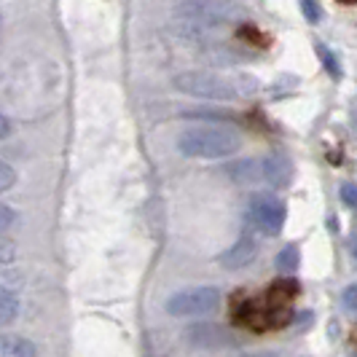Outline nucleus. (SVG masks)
Here are the masks:
<instances>
[{
  "mask_svg": "<svg viewBox=\"0 0 357 357\" xmlns=\"http://www.w3.org/2000/svg\"><path fill=\"white\" fill-rule=\"evenodd\" d=\"M298 293V280H277L264 296H236V301L231 304V317L236 325L255 333L285 328L293 317V301Z\"/></svg>",
  "mask_w": 357,
  "mask_h": 357,
  "instance_id": "obj_1",
  "label": "nucleus"
},
{
  "mask_svg": "<svg viewBox=\"0 0 357 357\" xmlns=\"http://www.w3.org/2000/svg\"><path fill=\"white\" fill-rule=\"evenodd\" d=\"M178 148L194 159H223L242 148V137L226 126H191L178 137Z\"/></svg>",
  "mask_w": 357,
  "mask_h": 357,
  "instance_id": "obj_2",
  "label": "nucleus"
},
{
  "mask_svg": "<svg viewBox=\"0 0 357 357\" xmlns=\"http://www.w3.org/2000/svg\"><path fill=\"white\" fill-rule=\"evenodd\" d=\"M175 86L185 94H197L204 100H236L239 89L234 86V81L218 75V73H180L175 75Z\"/></svg>",
  "mask_w": 357,
  "mask_h": 357,
  "instance_id": "obj_3",
  "label": "nucleus"
},
{
  "mask_svg": "<svg viewBox=\"0 0 357 357\" xmlns=\"http://www.w3.org/2000/svg\"><path fill=\"white\" fill-rule=\"evenodd\" d=\"M220 306V290L218 287H188L180 290L175 296H169L167 312L175 317H199V314H210Z\"/></svg>",
  "mask_w": 357,
  "mask_h": 357,
  "instance_id": "obj_4",
  "label": "nucleus"
},
{
  "mask_svg": "<svg viewBox=\"0 0 357 357\" xmlns=\"http://www.w3.org/2000/svg\"><path fill=\"white\" fill-rule=\"evenodd\" d=\"M285 204L282 199H277L274 194H252L250 199V218L252 223L264 234H280L285 226Z\"/></svg>",
  "mask_w": 357,
  "mask_h": 357,
  "instance_id": "obj_5",
  "label": "nucleus"
},
{
  "mask_svg": "<svg viewBox=\"0 0 357 357\" xmlns=\"http://www.w3.org/2000/svg\"><path fill=\"white\" fill-rule=\"evenodd\" d=\"M261 178L277 188H285L293 180V164L285 156H268L261 161Z\"/></svg>",
  "mask_w": 357,
  "mask_h": 357,
  "instance_id": "obj_6",
  "label": "nucleus"
},
{
  "mask_svg": "<svg viewBox=\"0 0 357 357\" xmlns=\"http://www.w3.org/2000/svg\"><path fill=\"white\" fill-rule=\"evenodd\" d=\"M252 258H255V242H252L250 236H242L231 250L220 255V264L226 268H242V266H248Z\"/></svg>",
  "mask_w": 357,
  "mask_h": 357,
  "instance_id": "obj_7",
  "label": "nucleus"
},
{
  "mask_svg": "<svg viewBox=\"0 0 357 357\" xmlns=\"http://www.w3.org/2000/svg\"><path fill=\"white\" fill-rule=\"evenodd\" d=\"M3 357H36V344L30 339H6Z\"/></svg>",
  "mask_w": 357,
  "mask_h": 357,
  "instance_id": "obj_8",
  "label": "nucleus"
},
{
  "mask_svg": "<svg viewBox=\"0 0 357 357\" xmlns=\"http://www.w3.org/2000/svg\"><path fill=\"white\" fill-rule=\"evenodd\" d=\"M274 266L280 268V271H293V268L298 266V248L296 245L282 248L280 255H277V261H274Z\"/></svg>",
  "mask_w": 357,
  "mask_h": 357,
  "instance_id": "obj_9",
  "label": "nucleus"
},
{
  "mask_svg": "<svg viewBox=\"0 0 357 357\" xmlns=\"http://www.w3.org/2000/svg\"><path fill=\"white\" fill-rule=\"evenodd\" d=\"M314 52H317V56L322 59V65H325V70L331 73L333 78H339L341 75V68H339V59H336V54L331 52L325 43H314Z\"/></svg>",
  "mask_w": 357,
  "mask_h": 357,
  "instance_id": "obj_10",
  "label": "nucleus"
},
{
  "mask_svg": "<svg viewBox=\"0 0 357 357\" xmlns=\"http://www.w3.org/2000/svg\"><path fill=\"white\" fill-rule=\"evenodd\" d=\"M3 322H14V317L19 314V296H14L8 287H3Z\"/></svg>",
  "mask_w": 357,
  "mask_h": 357,
  "instance_id": "obj_11",
  "label": "nucleus"
},
{
  "mask_svg": "<svg viewBox=\"0 0 357 357\" xmlns=\"http://www.w3.org/2000/svg\"><path fill=\"white\" fill-rule=\"evenodd\" d=\"M301 11L306 14V19L314 24V22H320L322 17V8L317 6V3H312V0H301Z\"/></svg>",
  "mask_w": 357,
  "mask_h": 357,
  "instance_id": "obj_12",
  "label": "nucleus"
},
{
  "mask_svg": "<svg viewBox=\"0 0 357 357\" xmlns=\"http://www.w3.org/2000/svg\"><path fill=\"white\" fill-rule=\"evenodd\" d=\"M341 194V202H347L349 207H357V185H352V183H344L339 188Z\"/></svg>",
  "mask_w": 357,
  "mask_h": 357,
  "instance_id": "obj_13",
  "label": "nucleus"
},
{
  "mask_svg": "<svg viewBox=\"0 0 357 357\" xmlns=\"http://www.w3.org/2000/svg\"><path fill=\"white\" fill-rule=\"evenodd\" d=\"M341 301H344L347 312H357V287H347L344 296H341Z\"/></svg>",
  "mask_w": 357,
  "mask_h": 357,
  "instance_id": "obj_14",
  "label": "nucleus"
},
{
  "mask_svg": "<svg viewBox=\"0 0 357 357\" xmlns=\"http://www.w3.org/2000/svg\"><path fill=\"white\" fill-rule=\"evenodd\" d=\"M0 175H3V180H0V188H3V191H8V188L14 185V169H11V164H3Z\"/></svg>",
  "mask_w": 357,
  "mask_h": 357,
  "instance_id": "obj_15",
  "label": "nucleus"
},
{
  "mask_svg": "<svg viewBox=\"0 0 357 357\" xmlns=\"http://www.w3.org/2000/svg\"><path fill=\"white\" fill-rule=\"evenodd\" d=\"M11 220H14V210L11 207H3V231H8Z\"/></svg>",
  "mask_w": 357,
  "mask_h": 357,
  "instance_id": "obj_16",
  "label": "nucleus"
},
{
  "mask_svg": "<svg viewBox=\"0 0 357 357\" xmlns=\"http://www.w3.org/2000/svg\"><path fill=\"white\" fill-rule=\"evenodd\" d=\"M0 135H3V137H8V135H11V121H8L6 116H3V129H0Z\"/></svg>",
  "mask_w": 357,
  "mask_h": 357,
  "instance_id": "obj_17",
  "label": "nucleus"
},
{
  "mask_svg": "<svg viewBox=\"0 0 357 357\" xmlns=\"http://www.w3.org/2000/svg\"><path fill=\"white\" fill-rule=\"evenodd\" d=\"M352 252H355V258H357V242H355V245H352Z\"/></svg>",
  "mask_w": 357,
  "mask_h": 357,
  "instance_id": "obj_18",
  "label": "nucleus"
}]
</instances>
